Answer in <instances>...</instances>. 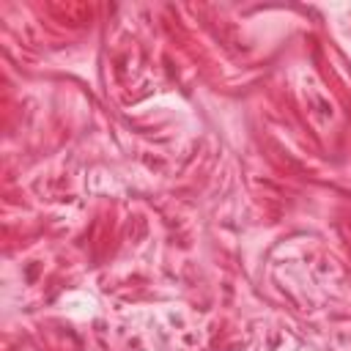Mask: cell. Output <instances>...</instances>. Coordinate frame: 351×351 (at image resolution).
I'll return each mask as SVG.
<instances>
[]
</instances>
